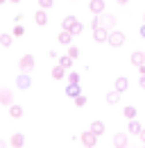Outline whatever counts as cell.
<instances>
[{"label":"cell","instance_id":"cell-3","mask_svg":"<svg viewBox=\"0 0 145 148\" xmlns=\"http://www.w3.org/2000/svg\"><path fill=\"white\" fill-rule=\"evenodd\" d=\"M109 46H113V48H120L123 43H125V34L123 32H118V30H113L111 34H109V41H107Z\"/></svg>","mask_w":145,"mask_h":148},{"label":"cell","instance_id":"cell-30","mask_svg":"<svg viewBox=\"0 0 145 148\" xmlns=\"http://www.w3.org/2000/svg\"><path fill=\"white\" fill-rule=\"evenodd\" d=\"M138 84H141V87L145 89V75H141V80H138Z\"/></svg>","mask_w":145,"mask_h":148},{"label":"cell","instance_id":"cell-23","mask_svg":"<svg viewBox=\"0 0 145 148\" xmlns=\"http://www.w3.org/2000/svg\"><path fill=\"white\" fill-rule=\"evenodd\" d=\"M72 62H75V59H70L68 55H66V57H59V66H61V69H66V71L72 66Z\"/></svg>","mask_w":145,"mask_h":148},{"label":"cell","instance_id":"cell-5","mask_svg":"<svg viewBox=\"0 0 145 148\" xmlns=\"http://www.w3.org/2000/svg\"><path fill=\"white\" fill-rule=\"evenodd\" d=\"M16 87L18 89H30V87H32V75L30 73H20L16 77Z\"/></svg>","mask_w":145,"mask_h":148},{"label":"cell","instance_id":"cell-29","mask_svg":"<svg viewBox=\"0 0 145 148\" xmlns=\"http://www.w3.org/2000/svg\"><path fill=\"white\" fill-rule=\"evenodd\" d=\"M68 57H70V59H77V57H79V50H77L75 46H70V48H68Z\"/></svg>","mask_w":145,"mask_h":148},{"label":"cell","instance_id":"cell-25","mask_svg":"<svg viewBox=\"0 0 145 148\" xmlns=\"http://www.w3.org/2000/svg\"><path fill=\"white\" fill-rule=\"evenodd\" d=\"M12 34H14V37H23V34H25V27H23V23H20V25H14V32H12Z\"/></svg>","mask_w":145,"mask_h":148},{"label":"cell","instance_id":"cell-10","mask_svg":"<svg viewBox=\"0 0 145 148\" xmlns=\"http://www.w3.org/2000/svg\"><path fill=\"white\" fill-rule=\"evenodd\" d=\"M9 144H12V148H23V146H25V134L14 132V134H12V139H9Z\"/></svg>","mask_w":145,"mask_h":148},{"label":"cell","instance_id":"cell-7","mask_svg":"<svg viewBox=\"0 0 145 148\" xmlns=\"http://www.w3.org/2000/svg\"><path fill=\"white\" fill-rule=\"evenodd\" d=\"M98 23H100V27H107L109 32H111V27H113V23H116V16H111V14H100Z\"/></svg>","mask_w":145,"mask_h":148},{"label":"cell","instance_id":"cell-18","mask_svg":"<svg viewBox=\"0 0 145 148\" xmlns=\"http://www.w3.org/2000/svg\"><path fill=\"white\" fill-rule=\"evenodd\" d=\"M127 130H129L131 134H141V130H143V125H141V123H138V121L134 119V121H129V125H127Z\"/></svg>","mask_w":145,"mask_h":148},{"label":"cell","instance_id":"cell-20","mask_svg":"<svg viewBox=\"0 0 145 148\" xmlns=\"http://www.w3.org/2000/svg\"><path fill=\"white\" fill-rule=\"evenodd\" d=\"M107 103H109V105H116V103H120V93L116 91V89H113V91H109V93H107Z\"/></svg>","mask_w":145,"mask_h":148},{"label":"cell","instance_id":"cell-38","mask_svg":"<svg viewBox=\"0 0 145 148\" xmlns=\"http://www.w3.org/2000/svg\"><path fill=\"white\" fill-rule=\"evenodd\" d=\"M143 21H145V14H143Z\"/></svg>","mask_w":145,"mask_h":148},{"label":"cell","instance_id":"cell-31","mask_svg":"<svg viewBox=\"0 0 145 148\" xmlns=\"http://www.w3.org/2000/svg\"><path fill=\"white\" fill-rule=\"evenodd\" d=\"M138 137H141V141H143V144H145V128L141 130V134H138Z\"/></svg>","mask_w":145,"mask_h":148},{"label":"cell","instance_id":"cell-39","mask_svg":"<svg viewBox=\"0 0 145 148\" xmlns=\"http://www.w3.org/2000/svg\"><path fill=\"white\" fill-rule=\"evenodd\" d=\"M143 148H145V144H143Z\"/></svg>","mask_w":145,"mask_h":148},{"label":"cell","instance_id":"cell-28","mask_svg":"<svg viewBox=\"0 0 145 148\" xmlns=\"http://www.w3.org/2000/svg\"><path fill=\"white\" fill-rule=\"evenodd\" d=\"M39 5H41V9H50L54 5V0H39Z\"/></svg>","mask_w":145,"mask_h":148},{"label":"cell","instance_id":"cell-17","mask_svg":"<svg viewBox=\"0 0 145 148\" xmlns=\"http://www.w3.org/2000/svg\"><path fill=\"white\" fill-rule=\"evenodd\" d=\"M9 116H12V119H20V116H23V107L16 105V103L9 105Z\"/></svg>","mask_w":145,"mask_h":148},{"label":"cell","instance_id":"cell-22","mask_svg":"<svg viewBox=\"0 0 145 148\" xmlns=\"http://www.w3.org/2000/svg\"><path fill=\"white\" fill-rule=\"evenodd\" d=\"M123 114H125V116H127V119H129V121H134L138 112H136V107H134V105H127L125 110H123Z\"/></svg>","mask_w":145,"mask_h":148},{"label":"cell","instance_id":"cell-16","mask_svg":"<svg viewBox=\"0 0 145 148\" xmlns=\"http://www.w3.org/2000/svg\"><path fill=\"white\" fill-rule=\"evenodd\" d=\"M34 21H36V25H45L48 23V14H45V9H39L34 14Z\"/></svg>","mask_w":145,"mask_h":148},{"label":"cell","instance_id":"cell-14","mask_svg":"<svg viewBox=\"0 0 145 148\" xmlns=\"http://www.w3.org/2000/svg\"><path fill=\"white\" fill-rule=\"evenodd\" d=\"M66 93L75 100L77 96H82V87H79V84H68V87H66Z\"/></svg>","mask_w":145,"mask_h":148},{"label":"cell","instance_id":"cell-26","mask_svg":"<svg viewBox=\"0 0 145 148\" xmlns=\"http://www.w3.org/2000/svg\"><path fill=\"white\" fill-rule=\"evenodd\" d=\"M66 77H68V84H79V75L77 73H68Z\"/></svg>","mask_w":145,"mask_h":148},{"label":"cell","instance_id":"cell-33","mask_svg":"<svg viewBox=\"0 0 145 148\" xmlns=\"http://www.w3.org/2000/svg\"><path fill=\"white\" fill-rule=\"evenodd\" d=\"M116 2H118V5H127L129 0H116Z\"/></svg>","mask_w":145,"mask_h":148},{"label":"cell","instance_id":"cell-35","mask_svg":"<svg viewBox=\"0 0 145 148\" xmlns=\"http://www.w3.org/2000/svg\"><path fill=\"white\" fill-rule=\"evenodd\" d=\"M0 148H7V144H5V141H2V139H0Z\"/></svg>","mask_w":145,"mask_h":148},{"label":"cell","instance_id":"cell-36","mask_svg":"<svg viewBox=\"0 0 145 148\" xmlns=\"http://www.w3.org/2000/svg\"><path fill=\"white\" fill-rule=\"evenodd\" d=\"M9 2H20V0H9Z\"/></svg>","mask_w":145,"mask_h":148},{"label":"cell","instance_id":"cell-12","mask_svg":"<svg viewBox=\"0 0 145 148\" xmlns=\"http://www.w3.org/2000/svg\"><path fill=\"white\" fill-rule=\"evenodd\" d=\"M127 87H129V80H127L125 75H120V77L116 80V91L123 93V91H127Z\"/></svg>","mask_w":145,"mask_h":148},{"label":"cell","instance_id":"cell-1","mask_svg":"<svg viewBox=\"0 0 145 148\" xmlns=\"http://www.w3.org/2000/svg\"><path fill=\"white\" fill-rule=\"evenodd\" d=\"M64 30H66V32H70L72 37H77V34H82V32H84V25L75 18V16H66V18H64Z\"/></svg>","mask_w":145,"mask_h":148},{"label":"cell","instance_id":"cell-34","mask_svg":"<svg viewBox=\"0 0 145 148\" xmlns=\"http://www.w3.org/2000/svg\"><path fill=\"white\" fill-rule=\"evenodd\" d=\"M138 69H141V75H145V64H143V66H138Z\"/></svg>","mask_w":145,"mask_h":148},{"label":"cell","instance_id":"cell-6","mask_svg":"<svg viewBox=\"0 0 145 148\" xmlns=\"http://www.w3.org/2000/svg\"><path fill=\"white\" fill-rule=\"evenodd\" d=\"M109 34H111V32H109L107 27H95V30H93V39H95L98 43H104V41H109Z\"/></svg>","mask_w":145,"mask_h":148},{"label":"cell","instance_id":"cell-37","mask_svg":"<svg viewBox=\"0 0 145 148\" xmlns=\"http://www.w3.org/2000/svg\"><path fill=\"white\" fill-rule=\"evenodd\" d=\"M2 2H7V0H0V5H2Z\"/></svg>","mask_w":145,"mask_h":148},{"label":"cell","instance_id":"cell-19","mask_svg":"<svg viewBox=\"0 0 145 148\" xmlns=\"http://www.w3.org/2000/svg\"><path fill=\"white\" fill-rule=\"evenodd\" d=\"M70 41H72V34H70V32H66V30H61V32H59V43L70 46Z\"/></svg>","mask_w":145,"mask_h":148},{"label":"cell","instance_id":"cell-8","mask_svg":"<svg viewBox=\"0 0 145 148\" xmlns=\"http://www.w3.org/2000/svg\"><path fill=\"white\" fill-rule=\"evenodd\" d=\"M127 144H129V137H127L125 132L113 134V146H116V148H127Z\"/></svg>","mask_w":145,"mask_h":148},{"label":"cell","instance_id":"cell-2","mask_svg":"<svg viewBox=\"0 0 145 148\" xmlns=\"http://www.w3.org/2000/svg\"><path fill=\"white\" fill-rule=\"evenodd\" d=\"M18 69H20V73H30V71L34 69V57L32 55H23L18 59Z\"/></svg>","mask_w":145,"mask_h":148},{"label":"cell","instance_id":"cell-4","mask_svg":"<svg viewBox=\"0 0 145 148\" xmlns=\"http://www.w3.org/2000/svg\"><path fill=\"white\" fill-rule=\"evenodd\" d=\"M82 144H84V148H95V141H98V137L91 132V130H86V132H82Z\"/></svg>","mask_w":145,"mask_h":148},{"label":"cell","instance_id":"cell-13","mask_svg":"<svg viewBox=\"0 0 145 148\" xmlns=\"http://www.w3.org/2000/svg\"><path fill=\"white\" fill-rule=\"evenodd\" d=\"M131 64H134V66H143L145 64V53H141V50L131 53Z\"/></svg>","mask_w":145,"mask_h":148},{"label":"cell","instance_id":"cell-11","mask_svg":"<svg viewBox=\"0 0 145 148\" xmlns=\"http://www.w3.org/2000/svg\"><path fill=\"white\" fill-rule=\"evenodd\" d=\"M0 105H14V93L9 89H0Z\"/></svg>","mask_w":145,"mask_h":148},{"label":"cell","instance_id":"cell-24","mask_svg":"<svg viewBox=\"0 0 145 148\" xmlns=\"http://www.w3.org/2000/svg\"><path fill=\"white\" fill-rule=\"evenodd\" d=\"M12 41H14V34H0V46L9 48V46H12Z\"/></svg>","mask_w":145,"mask_h":148},{"label":"cell","instance_id":"cell-27","mask_svg":"<svg viewBox=\"0 0 145 148\" xmlns=\"http://www.w3.org/2000/svg\"><path fill=\"white\" fill-rule=\"evenodd\" d=\"M75 105H77V107H84V105H86V96H84V93L77 96V98H75Z\"/></svg>","mask_w":145,"mask_h":148},{"label":"cell","instance_id":"cell-32","mask_svg":"<svg viewBox=\"0 0 145 148\" xmlns=\"http://www.w3.org/2000/svg\"><path fill=\"white\" fill-rule=\"evenodd\" d=\"M138 32H141V37L145 39V23H143V25H141V30H138Z\"/></svg>","mask_w":145,"mask_h":148},{"label":"cell","instance_id":"cell-9","mask_svg":"<svg viewBox=\"0 0 145 148\" xmlns=\"http://www.w3.org/2000/svg\"><path fill=\"white\" fill-rule=\"evenodd\" d=\"M89 9L95 14V16L104 14V0H91V2H89Z\"/></svg>","mask_w":145,"mask_h":148},{"label":"cell","instance_id":"cell-21","mask_svg":"<svg viewBox=\"0 0 145 148\" xmlns=\"http://www.w3.org/2000/svg\"><path fill=\"white\" fill-rule=\"evenodd\" d=\"M52 77L54 80H64V77H66V69H61V66L57 64V66L52 69Z\"/></svg>","mask_w":145,"mask_h":148},{"label":"cell","instance_id":"cell-15","mask_svg":"<svg viewBox=\"0 0 145 148\" xmlns=\"http://www.w3.org/2000/svg\"><path fill=\"white\" fill-rule=\"evenodd\" d=\"M89 130H91V132H93V134H95V137H100V134L104 132V123H102V121H93Z\"/></svg>","mask_w":145,"mask_h":148}]
</instances>
